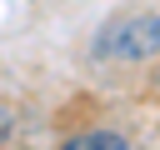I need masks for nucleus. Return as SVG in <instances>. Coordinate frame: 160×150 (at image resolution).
Here are the masks:
<instances>
[{"mask_svg":"<svg viewBox=\"0 0 160 150\" xmlns=\"http://www.w3.org/2000/svg\"><path fill=\"white\" fill-rule=\"evenodd\" d=\"M5 130H10V120H5V110H0V135H5Z\"/></svg>","mask_w":160,"mask_h":150,"instance_id":"obj_3","label":"nucleus"},{"mask_svg":"<svg viewBox=\"0 0 160 150\" xmlns=\"http://www.w3.org/2000/svg\"><path fill=\"white\" fill-rule=\"evenodd\" d=\"M90 55L105 65H140L160 55V10H125L100 25L90 40Z\"/></svg>","mask_w":160,"mask_h":150,"instance_id":"obj_1","label":"nucleus"},{"mask_svg":"<svg viewBox=\"0 0 160 150\" xmlns=\"http://www.w3.org/2000/svg\"><path fill=\"white\" fill-rule=\"evenodd\" d=\"M130 140L120 135V130H80V135H70L65 140V150H125Z\"/></svg>","mask_w":160,"mask_h":150,"instance_id":"obj_2","label":"nucleus"}]
</instances>
